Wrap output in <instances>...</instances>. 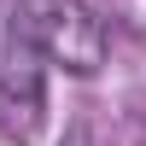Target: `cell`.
<instances>
[{
  "instance_id": "277c9868",
  "label": "cell",
  "mask_w": 146,
  "mask_h": 146,
  "mask_svg": "<svg viewBox=\"0 0 146 146\" xmlns=\"http://www.w3.org/2000/svg\"><path fill=\"white\" fill-rule=\"evenodd\" d=\"M135 146H146V140H135Z\"/></svg>"
},
{
  "instance_id": "7a4b0ae2",
  "label": "cell",
  "mask_w": 146,
  "mask_h": 146,
  "mask_svg": "<svg viewBox=\"0 0 146 146\" xmlns=\"http://www.w3.org/2000/svg\"><path fill=\"white\" fill-rule=\"evenodd\" d=\"M47 117V64L6 18H0V135L29 146Z\"/></svg>"
},
{
  "instance_id": "6da1fadb",
  "label": "cell",
  "mask_w": 146,
  "mask_h": 146,
  "mask_svg": "<svg viewBox=\"0 0 146 146\" xmlns=\"http://www.w3.org/2000/svg\"><path fill=\"white\" fill-rule=\"evenodd\" d=\"M0 18L41 53V64H64L70 76H94L105 64V23L88 0H6Z\"/></svg>"
},
{
  "instance_id": "3957f363",
  "label": "cell",
  "mask_w": 146,
  "mask_h": 146,
  "mask_svg": "<svg viewBox=\"0 0 146 146\" xmlns=\"http://www.w3.org/2000/svg\"><path fill=\"white\" fill-rule=\"evenodd\" d=\"M58 146H100V135H94V123H88V117H70Z\"/></svg>"
}]
</instances>
